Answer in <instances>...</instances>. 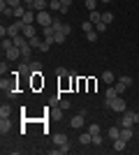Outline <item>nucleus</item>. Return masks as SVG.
<instances>
[{"instance_id": "10", "label": "nucleus", "mask_w": 139, "mask_h": 155, "mask_svg": "<svg viewBox=\"0 0 139 155\" xmlns=\"http://www.w3.org/2000/svg\"><path fill=\"white\" fill-rule=\"evenodd\" d=\"M46 7H49V0H35L30 9H35V12H44Z\"/></svg>"}, {"instance_id": "1", "label": "nucleus", "mask_w": 139, "mask_h": 155, "mask_svg": "<svg viewBox=\"0 0 139 155\" xmlns=\"http://www.w3.org/2000/svg\"><path fill=\"white\" fill-rule=\"evenodd\" d=\"M104 107H107V109H111V111H116V114H123V111L127 109V104H125V100H123V97L104 100Z\"/></svg>"}, {"instance_id": "11", "label": "nucleus", "mask_w": 139, "mask_h": 155, "mask_svg": "<svg viewBox=\"0 0 139 155\" xmlns=\"http://www.w3.org/2000/svg\"><path fill=\"white\" fill-rule=\"evenodd\" d=\"M12 130V123H9V118H0V134H7Z\"/></svg>"}, {"instance_id": "5", "label": "nucleus", "mask_w": 139, "mask_h": 155, "mask_svg": "<svg viewBox=\"0 0 139 155\" xmlns=\"http://www.w3.org/2000/svg\"><path fill=\"white\" fill-rule=\"evenodd\" d=\"M84 116H86V111H79V116H74L72 120H70V125H72L74 130H84Z\"/></svg>"}, {"instance_id": "37", "label": "nucleus", "mask_w": 139, "mask_h": 155, "mask_svg": "<svg viewBox=\"0 0 139 155\" xmlns=\"http://www.w3.org/2000/svg\"><path fill=\"white\" fill-rule=\"evenodd\" d=\"M0 74H9V70H7V65H5V63L0 65Z\"/></svg>"}, {"instance_id": "8", "label": "nucleus", "mask_w": 139, "mask_h": 155, "mask_svg": "<svg viewBox=\"0 0 139 155\" xmlns=\"http://www.w3.org/2000/svg\"><path fill=\"white\" fill-rule=\"evenodd\" d=\"M19 49H21V56H23V60L28 63V58H30V51H33V46H30V42L26 39V42H23V44H21Z\"/></svg>"}, {"instance_id": "35", "label": "nucleus", "mask_w": 139, "mask_h": 155, "mask_svg": "<svg viewBox=\"0 0 139 155\" xmlns=\"http://www.w3.org/2000/svg\"><path fill=\"white\" fill-rule=\"evenodd\" d=\"M56 74H58V77H67V74H70V72H67L65 67H58V70H56Z\"/></svg>"}, {"instance_id": "27", "label": "nucleus", "mask_w": 139, "mask_h": 155, "mask_svg": "<svg viewBox=\"0 0 139 155\" xmlns=\"http://www.w3.org/2000/svg\"><path fill=\"white\" fill-rule=\"evenodd\" d=\"M114 88H116V93L121 95V93H125V88H127V86H125V84H121V81H116V86H114Z\"/></svg>"}, {"instance_id": "36", "label": "nucleus", "mask_w": 139, "mask_h": 155, "mask_svg": "<svg viewBox=\"0 0 139 155\" xmlns=\"http://www.w3.org/2000/svg\"><path fill=\"white\" fill-rule=\"evenodd\" d=\"M60 109H70V100H60Z\"/></svg>"}, {"instance_id": "31", "label": "nucleus", "mask_w": 139, "mask_h": 155, "mask_svg": "<svg viewBox=\"0 0 139 155\" xmlns=\"http://www.w3.org/2000/svg\"><path fill=\"white\" fill-rule=\"evenodd\" d=\"M118 81H121V84H125V86H130V84H132V79H130V77H125V74H123V77H118Z\"/></svg>"}, {"instance_id": "23", "label": "nucleus", "mask_w": 139, "mask_h": 155, "mask_svg": "<svg viewBox=\"0 0 139 155\" xmlns=\"http://www.w3.org/2000/svg\"><path fill=\"white\" fill-rule=\"evenodd\" d=\"M81 30H84V32L95 30V23H93V21H84V23H81Z\"/></svg>"}, {"instance_id": "33", "label": "nucleus", "mask_w": 139, "mask_h": 155, "mask_svg": "<svg viewBox=\"0 0 139 155\" xmlns=\"http://www.w3.org/2000/svg\"><path fill=\"white\" fill-rule=\"evenodd\" d=\"M88 132H91V134H100V125H98V123L91 125V127H88Z\"/></svg>"}, {"instance_id": "18", "label": "nucleus", "mask_w": 139, "mask_h": 155, "mask_svg": "<svg viewBox=\"0 0 139 155\" xmlns=\"http://www.w3.org/2000/svg\"><path fill=\"white\" fill-rule=\"evenodd\" d=\"M125 139H121V137H118V139H114V148H116V150H125Z\"/></svg>"}, {"instance_id": "26", "label": "nucleus", "mask_w": 139, "mask_h": 155, "mask_svg": "<svg viewBox=\"0 0 139 155\" xmlns=\"http://www.w3.org/2000/svg\"><path fill=\"white\" fill-rule=\"evenodd\" d=\"M30 67H33V74H40V72H42V65L37 63V60H33V63H30Z\"/></svg>"}, {"instance_id": "32", "label": "nucleus", "mask_w": 139, "mask_h": 155, "mask_svg": "<svg viewBox=\"0 0 139 155\" xmlns=\"http://www.w3.org/2000/svg\"><path fill=\"white\" fill-rule=\"evenodd\" d=\"M102 143V134H93V146H100Z\"/></svg>"}, {"instance_id": "9", "label": "nucleus", "mask_w": 139, "mask_h": 155, "mask_svg": "<svg viewBox=\"0 0 139 155\" xmlns=\"http://www.w3.org/2000/svg\"><path fill=\"white\" fill-rule=\"evenodd\" d=\"M102 81H104V84H109V86H114V81H116V74H114L111 70H104V72H102Z\"/></svg>"}, {"instance_id": "19", "label": "nucleus", "mask_w": 139, "mask_h": 155, "mask_svg": "<svg viewBox=\"0 0 139 155\" xmlns=\"http://www.w3.org/2000/svg\"><path fill=\"white\" fill-rule=\"evenodd\" d=\"M114 97H118V93H116V88H114V86H109V88H107V93H104V100H114Z\"/></svg>"}, {"instance_id": "24", "label": "nucleus", "mask_w": 139, "mask_h": 155, "mask_svg": "<svg viewBox=\"0 0 139 155\" xmlns=\"http://www.w3.org/2000/svg\"><path fill=\"white\" fill-rule=\"evenodd\" d=\"M102 21H104L107 26H109V23L114 21V14H111V12H104V14H102Z\"/></svg>"}, {"instance_id": "17", "label": "nucleus", "mask_w": 139, "mask_h": 155, "mask_svg": "<svg viewBox=\"0 0 139 155\" xmlns=\"http://www.w3.org/2000/svg\"><path fill=\"white\" fill-rule=\"evenodd\" d=\"M9 116H12V107L2 104V107H0V118H9Z\"/></svg>"}, {"instance_id": "29", "label": "nucleus", "mask_w": 139, "mask_h": 155, "mask_svg": "<svg viewBox=\"0 0 139 155\" xmlns=\"http://www.w3.org/2000/svg\"><path fill=\"white\" fill-rule=\"evenodd\" d=\"M86 7L91 9V12H93V9H98V0H86Z\"/></svg>"}, {"instance_id": "2", "label": "nucleus", "mask_w": 139, "mask_h": 155, "mask_svg": "<svg viewBox=\"0 0 139 155\" xmlns=\"http://www.w3.org/2000/svg\"><path fill=\"white\" fill-rule=\"evenodd\" d=\"M137 123H139V114H137V111H123L121 127H134Z\"/></svg>"}, {"instance_id": "22", "label": "nucleus", "mask_w": 139, "mask_h": 155, "mask_svg": "<svg viewBox=\"0 0 139 155\" xmlns=\"http://www.w3.org/2000/svg\"><path fill=\"white\" fill-rule=\"evenodd\" d=\"M88 21H93V23H98V21H102V14L98 12V9H93L91 16H88Z\"/></svg>"}, {"instance_id": "12", "label": "nucleus", "mask_w": 139, "mask_h": 155, "mask_svg": "<svg viewBox=\"0 0 139 155\" xmlns=\"http://www.w3.org/2000/svg\"><path fill=\"white\" fill-rule=\"evenodd\" d=\"M53 143H56V146H63V143H67V134H65V132L53 134Z\"/></svg>"}, {"instance_id": "34", "label": "nucleus", "mask_w": 139, "mask_h": 155, "mask_svg": "<svg viewBox=\"0 0 139 155\" xmlns=\"http://www.w3.org/2000/svg\"><path fill=\"white\" fill-rule=\"evenodd\" d=\"M49 49H51V42H46V39H44L42 46H40V51H49Z\"/></svg>"}, {"instance_id": "14", "label": "nucleus", "mask_w": 139, "mask_h": 155, "mask_svg": "<svg viewBox=\"0 0 139 155\" xmlns=\"http://www.w3.org/2000/svg\"><path fill=\"white\" fill-rule=\"evenodd\" d=\"M79 141L84 143V146H86V143H93V134H91V132H81V134H79Z\"/></svg>"}, {"instance_id": "25", "label": "nucleus", "mask_w": 139, "mask_h": 155, "mask_svg": "<svg viewBox=\"0 0 139 155\" xmlns=\"http://www.w3.org/2000/svg\"><path fill=\"white\" fill-rule=\"evenodd\" d=\"M86 39H88V42H98V30H91V32H86Z\"/></svg>"}, {"instance_id": "3", "label": "nucleus", "mask_w": 139, "mask_h": 155, "mask_svg": "<svg viewBox=\"0 0 139 155\" xmlns=\"http://www.w3.org/2000/svg\"><path fill=\"white\" fill-rule=\"evenodd\" d=\"M37 23H40L42 28H44V26H51V23H53V16L46 12V9H44V12H37Z\"/></svg>"}, {"instance_id": "7", "label": "nucleus", "mask_w": 139, "mask_h": 155, "mask_svg": "<svg viewBox=\"0 0 139 155\" xmlns=\"http://www.w3.org/2000/svg\"><path fill=\"white\" fill-rule=\"evenodd\" d=\"M19 21H21V19H19ZM21 35L30 39V37H35V35H37V28H35L33 23H30V26H23V28H21Z\"/></svg>"}, {"instance_id": "20", "label": "nucleus", "mask_w": 139, "mask_h": 155, "mask_svg": "<svg viewBox=\"0 0 139 155\" xmlns=\"http://www.w3.org/2000/svg\"><path fill=\"white\" fill-rule=\"evenodd\" d=\"M60 7H63V2H60V0H49V9H53V12H60Z\"/></svg>"}, {"instance_id": "21", "label": "nucleus", "mask_w": 139, "mask_h": 155, "mask_svg": "<svg viewBox=\"0 0 139 155\" xmlns=\"http://www.w3.org/2000/svg\"><path fill=\"white\" fill-rule=\"evenodd\" d=\"M28 42H30V46H33V49H40L44 39H40V37H37V35H35V37H30V39H28Z\"/></svg>"}, {"instance_id": "39", "label": "nucleus", "mask_w": 139, "mask_h": 155, "mask_svg": "<svg viewBox=\"0 0 139 155\" xmlns=\"http://www.w3.org/2000/svg\"><path fill=\"white\" fill-rule=\"evenodd\" d=\"M60 2H63V5H72V0H60Z\"/></svg>"}, {"instance_id": "30", "label": "nucleus", "mask_w": 139, "mask_h": 155, "mask_svg": "<svg viewBox=\"0 0 139 155\" xmlns=\"http://www.w3.org/2000/svg\"><path fill=\"white\" fill-rule=\"evenodd\" d=\"M9 7H19V5H23V0H5Z\"/></svg>"}, {"instance_id": "40", "label": "nucleus", "mask_w": 139, "mask_h": 155, "mask_svg": "<svg viewBox=\"0 0 139 155\" xmlns=\"http://www.w3.org/2000/svg\"><path fill=\"white\" fill-rule=\"evenodd\" d=\"M102 2H114V0H102Z\"/></svg>"}, {"instance_id": "13", "label": "nucleus", "mask_w": 139, "mask_h": 155, "mask_svg": "<svg viewBox=\"0 0 139 155\" xmlns=\"http://www.w3.org/2000/svg\"><path fill=\"white\" fill-rule=\"evenodd\" d=\"M107 137H109L111 141H114V139H118V137H121V127H116V125L109 127V130H107Z\"/></svg>"}, {"instance_id": "38", "label": "nucleus", "mask_w": 139, "mask_h": 155, "mask_svg": "<svg viewBox=\"0 0 139 155\" xmlns=\"http://www.w3.org/2000/svg\"><path fill=\"white\" fill-rule=\"evenodd\" d=\"M33 2H35V0H23V5H26L28 9H30V7H33Z\"/></svg>"}, {"instance_id": "28", "label": "nucleus", "mask_w": 139, "mask_h": 155, "mask_svg": "<svg viewBox=\"0 0 139 155\" xmlns=\"http://www.w3.org/2000/svg\"><path fill=\"white\" fill-rule=\"evenodd\" d=\"M95 30H98V32H104L107 30V23H104V21H98V23H95Z\"/></svg>"}, {"instance_id": "4", "label": "nucleus", "mask_w": 139, "mask_h": 155, "mask_svg": "<svg viewBox=\"0 0 139 155\" xmlns=\"http://www.w3.org/2000/svg\"><path fill=\"white\" fill-rule=\"evenodd\" d=\"M35 21H37V12H35V9H28V12L23 14L21 23H23V26H30V23H35Z\"/></svg>"}, {"instance_id": "16", "label": "nucleus", "mask_w": 139, "mask_h": 155, "mask_svg": "<svg viewBox=\"0 0 139 155\" xmlns=\"http://www.w3.org/2000/svg\"><path fill=\"white\" fill-rule=\"evenodd\" d=\"M121 139L130 141V139H132V127H121Z\"/></svg>"}, {"instance_id": "6", "label": "nucleus", "mask_w": 139, "mask_h": 155, "mask_svg": "<svg viewBox=\"0 0 139 155\" xmlns=\"http://www.w3.org/2000/svg\"><path fill=\"white\" fill-rule=\"evenodd\" d=\"M5 56H7V60H19L21 58V49H19V46H12V49H7V51H5Z\"/></svg>"}, {"instance_id": "15", "label": "nucleus", "mask_w": 139, "mask_h": 155, "mask_svg": "<svg viewBox=\"0 0 139 155\" xmlns=\"http://www.w3.org/2000/svg\"><path fill=\"white\" fill-rule=\"evenodd\" d=\"M26 5H19V7H14V19H23V14H26Z\"/></svg>"}]
</instances>
